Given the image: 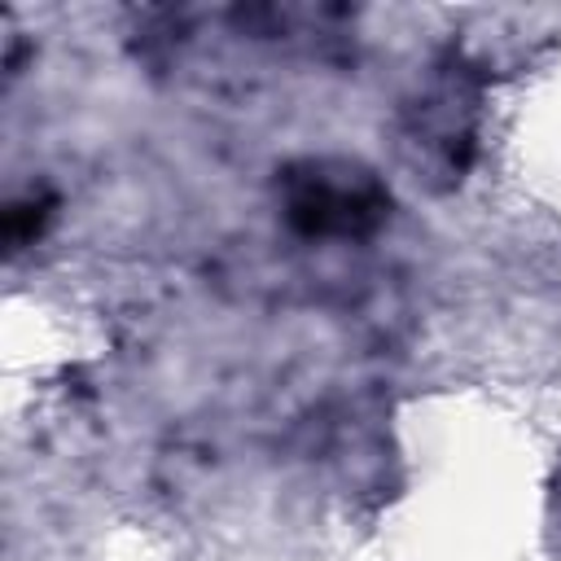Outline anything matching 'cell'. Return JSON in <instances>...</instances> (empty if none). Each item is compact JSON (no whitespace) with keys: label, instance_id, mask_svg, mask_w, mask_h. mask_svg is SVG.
<instances>
[{"label":"cell","instance_id":"6da1fadb","mask_svg":"<svg viewBox=\"0 0 561 561\" xmlns=\"http://www.w3.org/2000/svg\"><path fill=\"white\" fill-rule=\"evenodd\" d=\"M280 210L302 237L355 241L390 215V193L364 162L302 158L280 175Z\"/></svg>","mask_w":561,"mask_h":561},{"label":"cell","instance_id":"7a4b0ae2","mask_svg":"<svg viewBox=\"0 0 561 561\" xmlns=\"http://www.w3.org/2000/svg\"><path fill=\"white\" fill-rule=\"evenodd\" d=\"M403 140L421 153V162L443 167L447 175H456L465 167V149L473 140V96L456 83V79H438L430 92H421V101L408 110V127Z\"/></svg>","mask_w":561,"mask_h":561}]
</instances>
